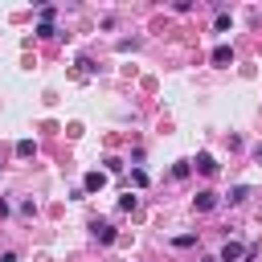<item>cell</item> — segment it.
<instances>
[{"label": "cell", "mask_w": 262, "mask_h": 262, "mask_svg": "<svg viewBox=\"0 0 262 262\" xmlns=\"http://www.w3.org/2000/svg\"><path fill=\"white\" fill-rule=\"evenodd\" d=\"M90 233H94L102 246H111V242H115V225H111V221H90Z\"/></svg>", "instance_id": "obj_1"}, {"label": "cell", "mask_w": 262, "mask_h": 262, "mask_svg": "<svg viewBox=\"0 0 262 262\" xmlns=\"http://www.w3.org/2000/svg\"><path fill=\"white\" fill-rule=\"evenodd\" d=\"M209 61H213V66H233V45H217V49L209 53Z\"/></svg>", "instance_id": "obj_2"}, {"label": "cell", "mask_w": 262, "mask_h": 262, "mask_svg": "<svg viewBox=\"0 0 262 262\" xmlns=\"http://www.w3.org/2000/svg\"><path fill=\"white\" fill-rule=\"evenodd\" d=\"M213 205H217V192H209V188H205V192H196V196H192V209H196V213H209V209H213Z\"/></svg>", "instance_id": "obj_3"}, {"label": "cell", "mask_w": 262, "mask_h": 262, "mask_svg": "<svg viewBox=\"0 0 262 262\" xmlns=\"http://www.w3.org/2000/svg\"><path fill=\"white\" fill-rule=\"evenodd\" d=\"M237 258H246L242 242H225V246H221V258H217V262H237Z\"/></svg>", "instance_id": "obj_4"}, {"label": "cell", "mask_w": 262, "mask_h": 262, "mask_svg": "<svg viewBox=\"0 0 262 262\" xmlns=\"http://www.w3.org/2000/svg\"><path fill=\"white\" fill-rule=\"evenodd\" d=\"M106 184V172H86V180H82V192H98Z\"/></svg>", "instance_id": "obj_5"}, {"label": "cell", "mask_w": 262, "mask_h": 262, "mask_svg": "<svg viewBox=\"0 0 262 262\" xmlns=\"http://www.w3.org/2000/svg\"><path fill=\"white\" fill-rule=\"evenodd\" d=\"M192 164H196V172H205V176H213V172H217V160H213L209 151H201V156H196Z\"/></svg>", "instance_id": "obj_6"}, {"label": "cell", "mask_w": 262, "mask_h": 262, "mask_svg": "<svg viewBox=\"0 0 262 262\" xmlns=\"http://www.w3.org/2000/svg\"><path fill=\"white\" fill-rule=\"evenodd\" d=\"M16 156H20V160L37 156V143H33V139H20V143H16Z\"/></svg>", "instance_id": "obj_7"}, {"label": "cell", "mask_w": 262, "mask_h": 262, "mask_svg": "<svg viewBox=\"0 0 262 262\" xmlns=\"http://www.w3.org/2000/svg\"><path fill=\"white\" fill-rule=\"evenodd\" d=\"M246 196H250V188H246V184H237V188H233V192H229V205H242V201H246Z\"/></svg>", "instance_id": "obj_8"}, {"label": "cell", "mask_w": 262, "mask_h": 262, "mask_svg": "<svg viewBox=\"0 0 262 262\" xmlns=\"http://www.w3.org/2000/svg\"><path fill=\"white\" fill-rule=\"evenodd\" d=\"M188 172H192V164H188V160H180V164H176V168H172V176H176V180H184V176H188Z\"/></svg>", "instance_id": "obj_9"}, {"label": "cell", "mask_w": 262, "mask_h": 262, "mask_svg": "<svg viewBox=\"0 0 262 262\" xmlns=\"http://www.w3.org/2000/svg\"><path fill=\"white\" fill-rule=\"evenodd\" d=\"M102 164H106V172H123V160H119V156H106Z\"/></svg>", "instance_id": "obj_10"}, {"label": "cell", "mask_w": 262, "mask_h": 262, "mask_svg": "<svg viewBox=\"0 0 262 262\" xmlns=\"http://www.w3.org/2000/svg\"><path fill=\"white\" fill-rule=\"evenodd\" d=\"M213 25H217V33H225V29H229V12H217V20H213Z\"/></svg>", "instance_id": "obj_11"}, {"label": "cell", "mask_w": 262, "mask_h": 262, "mask_svg": "<svg viewBox=\"0 0 262 262\" xmlns=\"http://www.w3.org/2000/svg\"><path fill=\"white\" fill-rule=\"evenodd\" d=\"M78 74H94V61L90 57H78Z\"/></svg>", "instance_id": "obj_12"}, {"label": "cell", "mask_w": 262, "mask_h": 262, "mask_svg": "<svg viewBox=\"0 0 262 262\" xmlns=\"http://www.w3.org/2000/svg\"><path fill=\"white\" fill-rule=\"evenodd\" d=\"M131 184H139V188H143V184H147V172H143V168H135V172H131Z\"/></svg>", "instance_id": "obj_13"}, {"label": "cell", "mask_w": 262, "mask_h": 262, "mask_svg": "<svg viewBox=\"0 0 262 262\" xmlns=\"http://www.w3.org/2000/svg\"><path fill=\"white\" fill-rule=\"evenodd\" d=\"M135 205H139V201H135V196H131V192H127V196H123V201H119V209H123V213H131V209H135Z\"/></svg>", "instance_id": "obj_14"}, {"label": "cell", "mask_w": 262, "mask_h": 262, "mask_svg": "<svg viewBox=\"0 0 262 262\" xmlns=\"http://www.w3.org/2000/svg\"><path fill=\"white\" fill-rule=\"evenodd\" d=\"M0 262H16V254H0Z\"/></svg>", "instance_id": "obj_15"}, {"label": "cell", "mask_w": 262, "mask_h": 262, "mask_svg": "<svg viewBox=\"0 0 262 262\" xmlns=\"http://www.w3.org/2000/svg\"><path fill=\"white\" fill-rule=\"evenodd\" d=\"M254 160H258V164H262V143H258V147H254Z\"/></svg>", "instance_id": "obj_16"}]
</instances>
